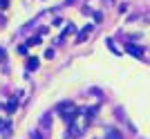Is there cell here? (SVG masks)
<instances>
[{
  "label": "cell",
  "mask_w": 150,
  "mask_h": 139,
  "mask_svg": "<svg viewBox=\"0 0 150 139\" xmlns=\"http://www.w3.org/2000/svg\"><path fill=\"white\" fill-rule=\"evenodd\" d=\"M94 112H96L94 108H88V110H81V112L76 114V119L69 123V137H72V139H79V137H83V135L88 133Z\"/></svg>",
  "instance_id": "1"
},
{
  "label": "cell",
  "mask_w": 150,
  "mask_h": 139,
  "mask_svg": "<svg viewBox=\"0 0 150 139\" xmlns=\"http://www.w3.org/2000/svg\"><path fill=\"white\" fill-rule=\"evenodd\" d=\"M56 110H58V114H61V119L67 121V123H72V121L76 119V114L81 112V108L76 106L74 101H61Z\"/></svg>",
  "instance_id": "2"
},
{
  "label": "cell",
  "mask_w": 150,
  "mask_h": 139,
  "mask_svg": "<svg viewBox=\"0 0 150 139\" xmlns=\"http://www.w3.org/2000/svg\"><path fill=\"white\" fill-rule=\"evenodd\" d=\"M92 29H94L92 25H85V27H83V32L79 34V36H76V43H83V40H85V38H88L90 34H92Z\"/></svg>",
  "instance_id": "3"
},
{
  "label": "cell",
  "mask_w": 150,
  "mask_h": 139,
  "mask_svg": "<svg viewBox=\"0 0 150 139\" xmlns=\"http://www.w3.org/2000/svg\"><path fill=\"white\" fill-rule=\"evenodd\" d=\"M128 54H132V56H137V58H141L144 56V50H141V47H139V45H128Z\"/></svg>",
  "instance_id": "4"
},
{
  "label": "cell",
  "mask_w": 150,
  "mask_h": 139,
  "mask_svg": "<svg viewBox=\"0 0 150 139\" xmlns=\"http://www.w3.org/2000/svg\"><path fill=\"white\" fill-rule=\"evenodd\" d=\"M105 139H123V135H121L117 128H108L105 130Z\"/></svg>",
  "instance_id": "5"
},
{
  "label": "cell",
  "mask_w": 150,
  "mask_h": 139,
  "mask_svg": "<svg viewBox=\"0 0 150 139\" xmlns=\"http://www.w3.org/2000/svg\"><path fill=\"white\" fill-rule=\"evenodd\" d=\"M36 67H38V58H29V61H27V70H29V72H34Z\"/></svg>",
  "instance_id": "6"
},
{
  "label": "cell",
  "mask_w": 150,
  "mask_h": 139,
  "mask_svg": "<svg viewBox=\"0 0 150 139\" xmlns=\"http://www.w3.org/2000/svg\"><path fill=\"white\" fill-rule=\"evenodd\" d=\"M45 123V130H50V126H52V121H50V114H45V117H40V126Z\"/></svg>",
  "instance_id": "7"
},
{
  "label": "cell",
  "mask_w": 150,
  "mask_h": 139,
  "mask_svg": "<svg viewBox=\"0 0 150 139\" xmlns=\"http://www.w3.org/2000/svg\"><path fill=\"white\" fill-rule=\"evenodd\" d=\"M31 137H34V139H43V137H40L38 133H31Z\"/></svg>",
  "instance_id": "8"
},
{
  "label": "cell",
  "mask_w": 150,
  "mask_h": 139,
  "mask_svg": "<svg viewBox=\"0 0 150 139\" xmlns=\"http://www.w3.org/2000/svg\"><path fill=\"white\" fill-rule=\"evenodd\" d=\"M2 7H7V0H0V9H2Z\"/></svg>",
  "instance_id": "9"
},
{
  "label": "cell",
  "mask_w": 150,
  "mask_h": 139,
  "mask_svg": "<svg viewBox=\"0 0 150 139\" xmlns=\"http://www.w3.org/2000/svg\"><path fill=\"white\" fill-rule=\"evenodd\" d=\"M0 58H5V54H2V50H0Z\"/></svg>",
  "instance_id": "10"
}]
</instances>
